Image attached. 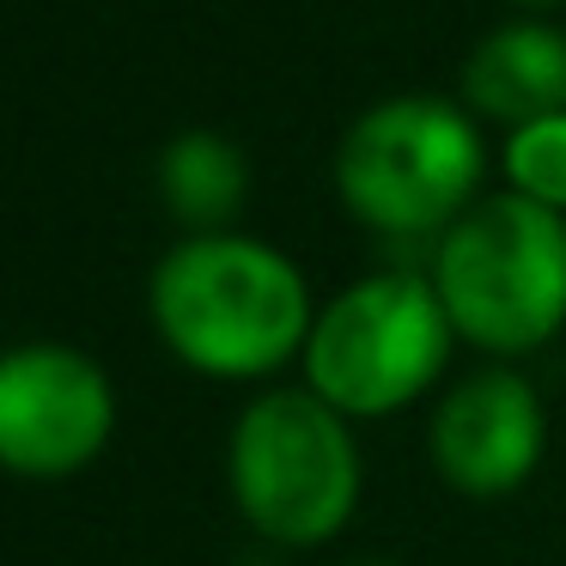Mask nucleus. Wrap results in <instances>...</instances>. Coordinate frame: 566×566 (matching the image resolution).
I'll return each mask as SVG.
<instances>
[{"instance_id":"20e7f679","label":"nucleus","mask_w":566,"mask_h":566,"mask_svg":"<svg viewBox=\"0 0 566 566\" xmlns=\"http://www.w3.org/2000/svg\"><path fill=\"white\" fill-rule=\"evenodd\" d=\"M226 475L244 524L274 548H323L342 536L366 488L354 420L317 390H262L238 415Z\"/></svg>"},{"instance_id":"39448f33","label":"nucleus","mask_w":566,"mask_h":566,"mask_svg":"<svg viewBox=\"0 0 566 566\" xmlns=\"http://www.w3.org/2000/svg\"><path fill=\"white\" fill-rule=\"evenodd\" d=\"M457 329L427 274L384 269L317 305L305 342V390L347 420H384L432 390L451 366Z\"/></svg>"},{"instance_id":"f03ea898","label":"nucleus","mask_w":566,"mask_h":566,"mask_svg":"<svg viewBox=\"0 0 566 566\" xmlns=\"http://www.w3.org/2000/svg\"><path fill=\"white\" fill-rule=\"evenodd\" d=\"M432 293L457 342L481 354H536L566 329V213L530 196H481L432 238Z\"/></svg>"},{"instance_id":"f257e3e1","label":"nucleus","mask_w":566,"mask_h":566,"mask_svg":"<svg viewBox=\"0 0 566 566\" xmlns=\"http://www.w3.org/2000/svg\"><path fill=\"white\" fill-rule=\"evenodd\" d=\"M147 317L189 371L256 384L305 359L317 305L286 250L250 232H189L153 262Z\"/></svg>"},{"instance_id":"9d476101","label":"nucleus","mask_w":566,"mask_h":566,"mask_svg":"<svg viewBox=\"0 0 566 566\" xmlns=\"http://www.w3.org/2000/svg\"><path fill=\"white\" fill-rule=\"evenodd\" d=\"M505 189L566 213V111L505 128Z\"/></svg>"},{"instance_id":"7ed1b4c3","label":"nucleus","mask_w":566,"mask_h":566,"mask_svg":"<svg viewBox=\"0 0 566 566\" xmlns=\"http://www.w3.org/2000/svg\"><path fill=\"white\" fill-rule=\"evenodd\" d=\"M488 140L469 104L408 92L384 98L335 147V196L384 238H444L481 201Z\"/></svg>"},{"instance_id":"f8f14e48","label":"nucleus","mask_w":566,"mask_h":566,"mask_svg":"<svg viewBox=\"0 0 566 566\" xmlns=\"http://www.w3.org/2000/svg\"><path fill=\"white\" fill-rule=\"evenodd\" d=\"M354 566H390V560H354Z\"/></svg>"},{"instance_id":"1a4fd4ad","label":"nucleus","mask_w":566,"mask_h":566,"mask_svg":"<svg viewBox=\"0 0 566 566\" xmlns=\"http://www.w3.org/2000/svg\"><path fill=\"white\" fill-rule=\"evenodd\" d=\"M250 196V159L220 128H184L159 153V201L189 232H232Z\"/></svg>"},{"instance_id":"9b49d317","label":"nucleus","mask_w":566,"mask_h":566,"mask_svg":"<svg viewBox=\"0 0 566 566\" xmlns=\"http://www.w3.org/2000/svg\"><path fill=\"white\" fill-rule=\"evenodd\" d=\"M517 7H560V0H517Z\"/></svg>"},{"instance_id":"0eeeda50","label":"nucleus","mask_w":566,"mask_h":566,"mask_svg":"<svg viewBox=\"0 0 566 566\" xmlns=\"http://www.w3.org/2000/svg\"><path fill=\"white\" fill-rule=\"evenodd\" d=\"M427 451L444 488L469 500H505L548 457V408L512 366H481L439 396Z\"/></svg>"},{"instance_id":"423d86ee","label":"nucleus","mask_w":566,"mask_h":566,"mask_svg":"<svg viewBox=\"0 0 566 566\" xmlns=\"http://www.w3.org/2000/svg\"><path fill=\"white\" fill-rule=\"evenodd\" d=\"M116 439V384L67 342H19L0 354V469L19 481H67Z\"/></svg>"},{"instance_id":"6e6552de","label":"nucleus","mask_w":566,"mask_h":566,"mask_svg":"<svg viewBox=\"0 0 566 566\" xmlns=\"http://www.w3.org/2000/svg\"><path fill=\"white\" fill-rule=\"evenodd\" d=\"M463 104L469 116L524 128L536 116L566 111V31L542 19L493 25L463 62Z\"/></svg>"}]
</instances>
